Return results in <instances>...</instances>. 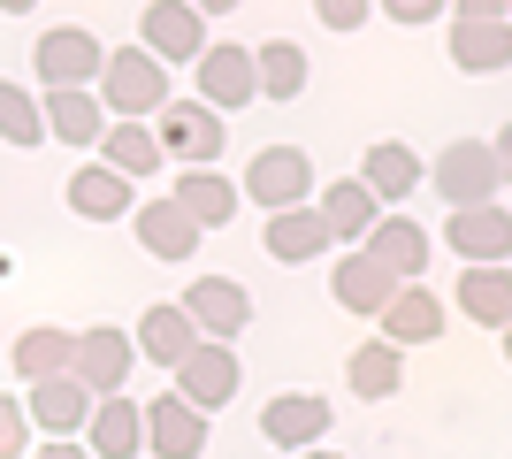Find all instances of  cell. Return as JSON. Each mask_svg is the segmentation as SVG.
<instances>
[{
  "label": "cell",
  "instance_id": "obj_22",
  "mask_svg": "<svg viewBox=\"0 0 512 459\" xmlns=\"http://www.w3.org/2000/svg\"><path fill=\"white\" fill-rule=\"evenodd\" d=\"M421 176H428L421 153L398 146V138H375V146H367V161H360V184L383 199V207H390V199H413V192H421Z\"/></svg>",
  "mask_w": 512,
  "mask_h": 459
},
{
  "label": "cell",
  "instance_id": "obj_8",
  "mask_svg": "<svg viewBox=\"0 0 512 459\" xmlns=\"http://www.w3.org/2000/svg\"><path fill=\"white\" fill-rule=\"evenodd\" d=\"M130 368H138V345H130L123 329H107V322L85 329V337H77V360H69V375H77L92 398H123Z\"/></svg>",
  "mask_w": 512,
  "mask_h": 459
},
{
  "label": "cell",
  "instance_id": "obj_38",
  "mask_svg": "<svg viewBox=\"0 0 512 459\" xmlns=\"http://www.w3.org/2000/svg\"><path fill=\"white\" fill-rule=\"evenodd\" d=\"M31 459H92V452H85V444H77V437H54V444H39V452H31Z\"/></svg>",
  "mask_w": 512,
  "mask_h": 459
},
{
  "label": "cell",
  "instance_id": "obj_30",
  "mask_svg": "<svg viewBox=\"0 0 512 459\" xmlns=\"http://www.w3.org/2000/svg\"><path fill=\"white\" fill-rule=\"evenodd\" d=\"M100 161H107L115 176H130V184H138V176H153L161 161H169V153H161V138H153L146 123H107V138H100Z\"/></svg>",
  "mask_w": 512,
  "mask_h": 459
},
{
  "label": "cell",
  "instance_id": "obj_33",
  "mask_svg": "<svg viewBox=\"0 0 512 459\" xmlns=\"http://www.w3.org/2000/svg\"><path fill=\"white\" fill-rule=\"evenodd\" d=\"M398 383H406V375H398V345L375 337V345L352 352V391H360V398H390Z\"/></svg>",
  "mask_w": 512,
  "mask_h": 459
},
{
  "label": "cell",
  "instance_id": "obj_5",
  "mask_svg": "<svg viewBox=\"0 0 512 459\" xmlns=\"http://www.w3.org/2000/svg\"><path fill=\"white\" fill-rule=\"evenodd\" d=\"M31 69L46 77V92H92L107 69V46L92 39V31H77V23H62V31H46L39 54H31Z\"/></svg>",
  "mask_w": 512,
  "mask_h": 459
},
{
  "label": "cell",
  "instance_id": "obj_1",
  "mask_svg": "<svg viewBox=\"0 0 512 459\" xmlns=\"http://www.w3.org/2000/svg\"><path fill=\"white\" fill-rule=\"evenodd\" d=\"M176 92H169V69L153 62L146 46H115L100 69V108L107 123H146V115H161Z\"/></svg>",
  "mask_w": 512,
  "mask_h": 459
},
{
  "label": "cell",
  "instance_id": "obj_11",
  "mask_svg": "<svg viewBox=\"0 0 512 459\" xmlns=\"http://www.w3.org/2000/svg\"><path fill=\"white\" fill-rule=\"evenodd\" d=\"M146 452L153 459H199L207 452V414L184 391H161L146 406Z\"/></svg>",
  "mask_w": 512,
  "mask_h": 459
},
{
  "label": "cell",
  "instance_id": "obj_16",
  "mask_svg": "<svg viewBox=\"0 0 512 459\" xmlns=\"http://www.w3.org/2000/svg\"><path fill=\"white\" fill-rule=\"evenodd\" d=\"M85 452L92 459H138V452H146V406H130V391L100 398L92 421H85Z\"/></svg>",
  "mask_w": 512,
  "mask_h": 459
},
{
  "label": "cell",
  "instance_id": "obj_29",
  "mask_svg": "<svg viewBox=\"0 0 512 459\" xmlns=\"http://www.w3.org/2000/svg\"><path fill=\"white\" fill-rule=\"evenodd\" d=\"M459 314L482 329H512V268H467L459 276Z\"/></svg>",
  "mask_w": 512,
  "mask_h": 459
},
{
  "label": "cell",
  "instance_id": "obj_34",
  "mask_svg": "<svg viewBox=\"0 0 512 459\" xmlns=\"http://www.w3.org/2000/svg\"><path fill=\"white\" fill-rule=\"evenodd\" d=\"M23 452H31V414H23V398H0V459Z\"/></svg>",
  "mask_w": 512,
  "mask_h": 459
},
{
  "label": "cell",
  "instance_id": "obj_40",
  "mask_svg": "<svg viewBox=\"0 0 512 459\" xmlns=\"http://www.w3.org/2000/svg\"><path fill=\"white\" fill-rule=\"evenodd\" d=\"M192 8H199V16H230L237 0H192Z\"/></svg>",
  "mask_w": 512,
  "mask_h": 459
},
{
  "label": "cell",
  "instance_id": "obj_12",
  "mask_svg": "<svg viewBox=\"0 0 512 459\" xmlns=\"http://www.w3.org/2000/svg\"><path fill=\"white\" fill-rule=\"evenodd\" d=\"M192 69H199V100H207L214 115H222V108H253V100H260V69H253L245 46H207Z\"/></svg>",
  "mask_w": 512,
  "mask_h": 459
},
{
  "label": "cell",
  "instance_id": "obj_4",
  "mask_svg": "<svg viewBox=\"0 0 512 459\" xmlns=\"http://www.w3.org/2000/svg\"><path fill=\"white\" fill-rule=\"evenodd\" d=\"M153 138H161V153L184 161V169H214L222 146H230V131H222V115H214L207 100H169L161 123H153Z\"/></svg>",
  "mask_w": 512,
  "mask_h": 459
},
{
  "label": "cell",
  "instance_id": "obj_9",
  "mask_svg": "<svg viewBox=\"0 0 512 459\" xmlns=\"http://www.w3.org/2000/svg\"><path fill=\"white\" fill-rule=\"evenodd\" d=\"M444 245L467 268H505L512 261V215L497 207V199H490V207H459V215L444 222Z\"/></svg>",
  "mask_w": 512,
  "mask_h": 459
},
{
  "label": "cell",
  "instance_id": "obj_36",
  "mask_svg": "<svg viewBox=\"0 0 512 459\" xmlns=\"http://www.w3.org/2000/svg\"><path fill=\"white\" fill-rule=\"evenodd\" d=\"M375 8H383L390 23H428V16H444L451 0H375Z\"/></svg>",
  "mask_w": 512,
  "mask_h": 459
},
{
  "label": "cell",
  "instance_id": "obj_13",
  "mask_svg": "<svg viewBox=\"0 0 512 459\" xmlns=\"http://www.w3.org/2000/svg\"><path fill=\"white\" fill-rule=\"evenodd\" d=\"M260 437L283 444V452H314V444L329 437V398H314V391L268 398V406H260Z\"/></svg>",
  "mask_w": 512,
  "mask_h": 459
},
{
  "label": "cell",
  "instance_id": "obj_20",
  "mask_svg": "<svg viewBox=\"0 0 512 459\" xmlns=\"http://www.w3.org/2000/svg\"><path fill=\"white\" fill-rule=\"evenodd\" d=\"M130 345H138V360H161V368H184V352L199 345V329H192V314H184V306H146V314H138V337H130Z\"/></svg>",
  "mask_w": 512,
  "mask_h": 459
},
{
  "label": "cell",
  "instance_id": "obj_2",
  "mask_svg": "<svg viewBox=\"0 0 512 459\" xmlns=\"http://www.w3.org/2000/svg\"><path fill=\"white\" fill-rule=\"evenodd\" d=\"M428 184H436V199H451V215H459V207H490V199L505 192V169H497L490 138H444L436 161H428Z\"/></svg>",
  "mask_w": 512,
  "mask_h": 459
},
{
  "label": "cell",
  "instance_id": "obj_37",
  "mask_svg": "<svg viewBox=\"0 0 512 459\" xmlns=\"http://www.w3.org/2000/svg\"><path fill=\"white\" fill-rule=\"evenodd\" d=\"M467 23H512V0H451Z\"/></svg>",
  "mask_w": 512,
  "mask_h": 459
},
{
  "label": "cell",
  "instance_id": "obj_3",
  "mask_svg": "<svg viewBox=\"0 0 512 459\" xmlns=\"http://www.w3.org/2000/svg\"><path fill=\"white\" fill-rule=\"evenodd\" d=\"M237 192L253 199V207H268V215H283V207H314V161H306V146H260L253 161H245V184Z\"/></svg>",
  "mask_w": 512,
  "mask_h": 459
},
{
  "label": "cell",
  "instance_id": "obj_23",
  "mask_svg": "<svg viewBox=\"0 0 512 459\" xmlns=\"http://www.w3.org/2000/svg\"><path fill=\"white\" fill-rule=\"evenodd\" d=\"M169 199H176V207H184V215L199 222V230H222V222H237V199H245V192H237V184H230L222 169H184Z\"/></svg>",
  "mask_w": 512,
  "mask_h": 459
},
{
  "label": "cell",
  "instance_id": "obj_6",
  "mask_svg": "<svg viewBox=\"0 0 512 459\" xmlns=\"http://www.w3.org/2000/svg\"><path fill=\"white\" fill-rule=\"evenodd\" d=\"M138 31H146L138 46H146L161 69H184V62H199V54L214 46V39H207V16H199L192 0H153Z\"/></svg>",
  "mask_w": 512,
  "mask_h": 459
},
{
  "label": "cell",
  "instance_id": "obj_15",
  "mask_svg": "<svg viewBox=\"0 0 512 459\" xmlns=\"http://www.w3.org/2000/svg\"><path fill=\"white\" fill-rule=\"evenodd\" d=\"M100 398L77 383V375H54V383H31V398H23V414H31V429H46V437H85V421Z\"/></svg>",
  "mask_w": 512,
  "mask_h": 459
},
{
  "label": "cell",
  "instance_id": "obj_28",
  "mask_svg": "<svg viewBox=\"0 0 512 459\" xmlns=\"http://www.w3.org/2000/svg\"><path fill=\"white\" fill-rule=\"evenodd\" d=\"M62 199H69L85 222H123V215H130V176H115L107 161H92V169L69 176V192H62Z\"/></svg>",
  "mask_w": 512,
  "mask_h": 459
},
{
  "label": "cell",
  "instance_id": "obj_17",
  "mask_svg": "<svg viewBox=\"0 0 512 459\" xmlns=\"http://www.w3.org/2000/svg\"><path fill=\"white\" fill-rule=\"evenodd\" d=\"M367 261H383L398 284H421V268H428V230L413 215H383L375 230H367V245H360Z\"/></svg>",
  "mask_w": 512,
  "mask_h": 459
},
{
  "label": "cell",
  "instance_id": "obj_39",
  "mask_svg": "<svg viewBox=\"0 0 512 459\" xmlns=\"http://www.w3.org/2000/svg\"><path fill=\"white\" fill-rule=\"evenodd\" d=\"M490 153H497V169H505V184H512V123H505V131L490 138Z\"/></svg>",
  "mask_w": 512,
  "mask_h": 459
},
{
  "label": "cell",
  "instance_id": "obj_7",
  "mask_svg": "<svg viewBox=\"0 0 512 459\" xmlns=\"http://www.w3.org/2000/svg\"><path fill=\"white\" fill-rule=\"evenodd\" d=\"M184 314H192L199 337L237 345V337H245V322H253V291L230 284V276H192V284H184Z\"/></svg>",
  "mask_w": 512,
  "mask_h": 459
},
{
  "label": "cell",
  "instance_id": "obj_18",
  "mask_svg": "<svg viewBox=\"0 0 512 459\" xmlns=\"http://www.w3.org/2000/svg\"><path fill=\"white\" fill-rule=\"evenodd\" d=\"M375 322H383V345H436V337H444V299L428 284H398V299H390Z\"/></svg>",
  "mask_w": 512,
  "mask_h": 459
},
{
  "label": "cell",
  "instance_id": "obj_26",
  "mask_svg": "<svg viewBox=\"0 0 512 459\" xmlns=\"http://www.w3.org/2000/svg\"><path fill=\"white\" fill-rule=\"evenodd\" d=\"M329 222L314 215V207H283V215H268V253H276L283 268H306V261H321L329 253Z\"/></svg>",
  "mask_w": 512,
  "mask_h": 459
},
{
  "label": "cell",
  "instance_id": "obj_25",
  "mask_svg": "<svg viewBox=\"0 0 512 459\" xmlns=\"http://www.w3.org/2000/svg\"><path fill=\"white\" fill-rule=\"evenodd\" d=\"M451 62L467 69V77H497V69H512V23L451 16Z\"/></svg>",
  "mask_w": 512,
  "mask_h": 459
},
{
  "label": "cell",
  "instance_id": "obj_31",
  "mask_svg": "<svg viewBox=\"0 0 512 459\" xmlns=\"http://www.w3.org/2000/svg\"><path fill=\"white\" fill-rule=\"evenodd\" d=\"M253 69H260V100H306V54L291 39H268V46H253Z\"/></svg>",
  "mask_w": 512,
  "mask_h": 459
},
{
  "label": "cell",
  "instance_id": "obj_32",
  "mask_svg": "<svg viewBox=\"0 0 512 459\" xmlns=\"http://www.w3.org/2000/svg\"><path fill=\"white\" fill-rule=\"evenodd\" d=\"M0 138H8V146H46L39 100H31L23 85H8V77H0Z\"/></svg>",
  "mask_w": 512,
  "mask_h": 459
},
{
  "label": "cell",
  "instance_id": "obj_43",
  "mask_svg": "<svg viewBox=\"0 0 512 459\" xmlns=\"http://www.w3.org/2000/svg\"><path fill=\"white\" fill-rule=\"evenodd\" d=\"M505 360H512V329H505Z\"/></svg>",
  "mask_w": 512,
  "mask_h": 459
},
{
  "label": "cell",
  "instance_id": "obj_21",
  "mask_svg": "<svg viewBox=\"0 0 512 459\" xmlns=\"http://www.w3.org/2000/svg\"><path fill=\"white\" fill-rule=\"evenodd\" d=\"M130 222H138V245H146L153 261H192V253H199V222L184 215L176 199H146Z\"/></svg>",
  "mask_w": 512,
  "mask_h": 459
},
{
  "label": "cell",
  "instance_id": "obj_41",
  "mask_svg": "<svg viewBox=\"0 0 512 459\" xmlns=\"http://www.w3.org/2000/svg\"><path fill=\"white\" fill-rule=\"evenodd\" d=\"M31 8H39V0H0V16H31Z\"/></svg>",
  "mask_w": 512,
  "mask_h": 459
},
{
  "label": "cell",
  "instance_id": "obj_14",
  "mask_svg": "<svg viewBox=\"0 0 512 459\" xmlns=\"http://www.w3.org/2000/svg\"><path fill=\"white\" fill-rule=\"evenodd\" d=\"M314 215L329 222V238H337V245H367V230L383 222V199L367 192L360 176H337V184H321V192H314Z\"/></svg>",
  "mask_w": 512,
  "mask_h": 459
},
{
  "label": "cell",
  "instance_id": "obj_27",
  "mask_svg": "<svg viewBox=\"0 0 512 459\" xmlns=\"http://www.w3.org/2000/svg\"><path fill=\"white\" fill-rule=\"evenodd\" d=\"M16 375L23 383H54V375H69V360H77V337H69L62 322H39V329H23L16 337Z\"/></svg>",
  "mask_w": 512,
  "mask_h": 459
},
{
  "label": "cell",
  "instance_id": "obj_35",
  "mask_svg": "<svg viewBox=\"0 0 512 459\" xmlns=\"http://www.w3.org/2000/svg\"><path fill=\"white\" fill-rule=\"evenodd\" d=\"M367 8H375V0H314V16L329 23V31H360Z\"/></svg>",
  "mask_w": 512,
  "mask_h": 459
},
{
  "label": "cell",
  "instance_id": "obj_42",
  "mask_svg": "<svg viewBox=\"0 0 512 459\" xmlns=\"http://www.w3.org/2000/svg\"><path fill=\"white\" fill-rule=\"evenodd\" d=\"M291 459H337V452H321V444H314V452H291Z\"/></svg>",
  "mask_w": 512,
  "mask_h": 459
},
{
  "label": "cell",
  "instance_id": "obj_19",
  "mask_svg": "<svg viewBox=\"0 0 512 459\" xmlns=\"http://www.w3.org/2000/svg\"><path fill=\"white\" fill-rule=\"evenodd\" d=\"M329 291H337V306L344 314H383L390 299H398V276H390L383 261H367L360 245L337 261V276H329Z\"/></svg>",
  "mask_w": 512,
  "mask_h": 459
},
{
  "label": "cell",
  "instance_id": "obj_24",
  "mask_svg": "<svg viewBox=\"0 0 512 459\" xmlns=\"http://www.w3.org/2000/svg\"><path fill=\"white\" fill-rule=\"evenodd\" d=\"M39 115H46V138H62V146H100L107 138L100 92H46Z\"/></svg>",
  "mask_w": 512,
  "mask_h": 459
},
{
  "label": "cell",
  "instance_id": "obj_10",
  "mask_svg": "<svg viewBox=\"0 0 512 459\" xmlns=\"http://www.w3.org/2000/svg\"><path fill=\"white\" fill-rule=\"evenodd\" d=\"M237 345H214V337H199L192 352H184V368H176V391L192 398L199 414H214V406H230L237 398Z\"/></svg>",
  "mask_w": 512,
  "mask_h": 459
}]
</instances>
